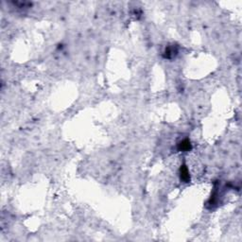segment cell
Returning <instances> with one entry per match:
<instances>
[{"label": "cell", "instance_id": "obj_3", "mask_svg": "<svg viewBox=\"0 0 242 242\" xmlns=\"http://www.w3.org/2000/svg\"><path fill=\"white\" fill-rule=\"evenodd\" d=\"M177 51L174 49V47H167L166 49V58H171L175 55Z\"/></svg>", "mask_w": 242, "mask_h": 242}, {"label": "cell", "instance_id": "obj_2", "mask_svg": "<svg viewBox=\"0 0 242 242\" xmlns=\"http://www.w3.org/2000/svg\"><path fill=\"white\" fill-rule=\"evenodd\" d=\"M190 148H191V144H190V142L187 139L182 141L181 143L179 144V149H180V151H189Z\"/></svg>", "mask_w": 242, "mask_h": 242}, {"label": "cell", "instance_id": "obj_1", "mask_svg": "<svg viewBox=\"0 0 242 242\" xmlns=\"http://www.w3.org/2000/svg\"><path fill=\"white\" fill-rule=\"evenodd\" d=\"M181 180H183L184 183H188L190 181L189 172L186 166H183L181 167Z\"/></svg>", "mask_w": 242, "mask_h": 242}]
</instances>
